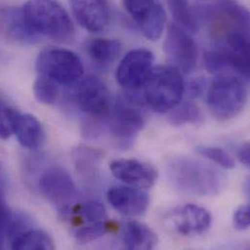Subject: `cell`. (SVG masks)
Masks as SVG:
<instances>
[{
  "mask_svg": "<svg viewBox=\"0 0 250 250\" xmlns=\"http://www.w3.org/2000/svg\"><path fill=\"white\" fill-rule=\"evenodd\" d=\"M167 174L174 187L190 195L214 196L223 186L222 174L216 168L190 157L172 159Z\"/></svg>",
  "mask_w": 250,
  "mask_h": 250,
  "instance_id": "obj_1",
  "label": "cell"
},
{
  "mask_svg": "<svg viewBox=\"0 0 250 250\" xmlns=\"http://www.w3.org/2000/svg\"><path fill=\"white\" fill-rule=\"evenodd\" d=\"M21 11L27 26L38 38L46 36L58 42H68L74 37V24L57 0H27Z\"/></svg>",
  "mask_w": 250,
  "mask_h": 250,
  "instance_id": "obj_2",
  "label": "cell"
},
{
  "mask_svg": "<svg viewBox=\"0 0 250 250\" xmlns=\"http://www.w3.org/2000/svg\"><path fill=\"white\" fill-rule=\"evenodd\" d=\"M143 100L156 112H168L178 105L185 91L181 72L172 66L153 67L143 85Z\"/></svg>",
  "mask_w": 250,
  "mask_h": 250,
  "instance_id": "obj_3",
  "label": "cell"
},
{
  "mask_svg": "<svg viewBox=\"0 0 250 250\" xmlns=\"http://www.w3.org/2000/svg\"><path fill=\"white\" fill-rule=\"evenodd\" d=\"M246 81L240 75L220 74L208 90V105L212 114L225 121L239 115L248 101Z\"/></svg>",
  "mask_w": 250,
  "mask_h": 250,
  "instance_id": "obj_4",
  "label": "cell"
},
{
  "mask_svg": "<svg viewBox=\"0 0 250 250\" xmlns=\"http://www.w3.org/2000/svg\"><path fill=\"white\" fill-rule=\"evenodd\" d=\"M145 102L134 92L120 95L113 105L112 131L123 146H130L138 132L146 124Z\"/></svg>",
  "mask_w": 250,
  "mask_h": 250,
  "instance_id": "obj_5",
  "label": "cell"
},
{
  "mask_svg": "<svg viewBox=\"0 0 250 250\" xmlns=\"http://www.w3.org/2000/svg\"><path fill=\"white\" fill-rule=\"evenodd\" d=\"M35 67L39 75L45 76L59 85H71L83 75L81 59L72 51L61 48H48L41 51Z\"/></svg>",
  "mask_w": 250,
  "mask_h": 250,
  "instance_id": "obj_6",
  "label": "cell"
},
{
  "mask_svg": "<svg viewBox=\"0 0 250 250\" xmlns=\"http://www.w3.org/2000/svg\"><path fill=\"white\" fill-rule=\"evenodd\" d=\"M206 16L210 31L224 39L236 32L250 30V12L236 0H219L208 6Z\"/></svg>",
  "mask_w": 250,
  "mask_h": 250,
  "instance_id": "obj_7",
  "label": "cell"
},
{
  "mask_svg": "<svg viewBox=\"0 0 250 250\" xmlns=\"http://www.w3.org/2000/svg\"><path fill=\"white\" fill-rule=\"evenodd\" d=\"M73 99L78 108L91 118L104 120L110 114L109 89L97 76H87L80 80L73 91Z\"/></svg>",
  "mask_w": 250,
  "mask_h": 250,
  "instance_id": "obj_8",
  "label": "cell"
},
{
  "mask_svg": "<svg viewBox=\"0 0 250 250\" xmlns=\"http://www.w3.org/2000/svg\"><path fill=\"white\" fill-rule=\"evenodd\" d=\"M164 51L170 66L179 72H192L198 62V47L191 33L175 23H169L164 42Z\"/></svg>",
  "mask_w": 250,
  "mask_h": 250,
  "instance_id": "obj_9",
  "label": "cell"
},
{
  "mask_svg": "<svg viewBox=\"0 0 250 250\" xmlns=\"http://www.w3.org/2000/svg\"><path fill=\"white\" fill-rule=\"evenodd\" d=\"M123 4L144 37L157 40L162 36L167 16L159 0H123Z\"/></svg>",
  "mask_w": 250,
  "mask_h": 250,
  "instance_id": "obj_10",
  "label": "cell"
},
{
  "mask_svg": "<svg viewBox=\"0 0 250 250\" xmlns=\"http://www.w3.org/2000/svg\"><path fill=\"white\" fill-rule=\"evenodd\" d=\"M154 56L147 49L139 48L126 53L116 71L118 83L126 91L135 92L143 87L153 69Z\"/></svg>",
  "mask_w": 250,
  "mask_h": 250,
  "instance_id": "obj_11",
  "label": "cell"
},
{
  "mask_svg": "<svg viewBox=\"0 0 250 250\" xmlns=\"http://www.w3.org/2000/svg\"><path fill=\"white\" fill-rule=\"evenodd\" d=\"M39 189L51 203L61 207L67 206L77 195L76 186L70 174L62 167H50L39 178Z\"/></svg>",
  "mask_w": 250,
  "mask_h": 250,
  "instance_id": "obj_12",
  "label": "cell"
},
{
  "mask_svg": "<svg viewBox=\"0 0 250 250\" xmlns=\"http://www.w3.org/2000/svg\"><path fill=\"white\" fill-rule=\"evenodd\" d=\"M69 5L77 22L91 32H102L110 22L106 0H69Z\"/></svg>",
  "mask_w": 250,
  "mask_h": 250,
  "instance_id": "obj_13",
  "label": "cell"
},
{
  "mask_svg": "<svg viewBox=\"0 0 250 250\" xmlns=\"http://www.w3.org/2000/svg\"><path fill=\"white\" fill-rule=\"evenodd\" d=\"M112 174L126 185L140 189L151 188L157 181L158 173L150 164L135 159H120L110 164Z\"/></svg>",
  "mask_w": 250,
  "mask_h": 250,
  "instance_id": "obj_14",
  "label": "cell"
},
{
  "mask_svg": "<svg viewBox=\"0 0 250 250\" xmlns=\"http://www.w3.org/2000/svg\"><path fill=\"white\" fill-rule=\"evenodd\" d=\"M107 200L111 207L127 217L143 215L148 208L150 199L148 194L133 186H114L107 192Z\"/></svg>",
  "mask_w": 250,
  "mask_h": 250,
  "instance_id": "obj_15",
  "label": "cell"
},
{
  "mask_svg": "<svg viewBox=\"0 0 250 250\" xmlns=\"http://www.w3.org/2000/svg\"><path fill=\"white\" fill-rule=\"evenodd\" d=\"M171 222L181 235H200L209 229L211 215L204 208L196 205H185L172 212Z\"/></svg>",
  "mask_w": 250,
  "mask_h": 250,
  "instance_id": "obj_16",
  "label": "cell"
},
{
  "mask_svg": "<svg viewBox=\"0 0 250 250\" xmlns=\"http://www.w3.org/2000/svg\"><path fill=\"white\" fill-rule=\"evenodd\" d=\"M222 47L228 54L232 67L245 80L250 73V37L247 32H236L222 39Z\"/></svg>",
  "mask_w": 250,
  "mask_h": 250,
  "instance_id": "obj_17",
  "label": "cell"
},
{
  "mask_svg": "<svg viewBox=\"0 0 250 250\" xmlns=\"http://www.w3.org/2000/svg\"><path fill=\"white\" fill-rule=\"evenodd\" d=\"M14 134L22 147L28 149L38 148L44 140V130L40 122L30 114H22L18 111Z\"/></svg>",
  "mask_w": 250,
  "mask_h": 250,
  "instance_id": "obj_18",
  "label": "cell"
},
{
  "mask_svg": "<svg viewBox=\"0 0 250 250\" xmlns=\"http://www.w3.org/2000/svg\"><path fill=\"white\" fill-rule=\"evenodd\" d=\"M122 242L126 250H152L158 243V237L145 224L129 221L123 227Z\"/></svg>",
  "mask_w": 250,
  "mask_h": 250,
  "instance_id": "obj_19",
  "label": "cell"
},
{
  "mask_svg": "<svg viewBox=\"0 0 250 250\" xmlns=\"http://www.w3.org/2000/svg\"><path fill=\"white\" fill-rule=\"evenodd\" d=\"M62 213L76 226L105 221L107 211L100 202H87L77 206H67L62 208Z\"/></svg>",
  "mask_w": 250,
  "mask_h": 250,
  "instance_id": "obj_20",
  "label": "cell"
},
{
  "mask_svg": "<svg viewBox=\"0 0 250 250\" xmlns=\"http://www.w3.org/2000/svg\"><path fill=\"white\" fill-rule=\"evenodd\" d=\"M87 51L93 61L100 64H107L119 57L122 44L116 39L95 38L88 42Z\"/></svg>",
  "mask_w": 250,
  "mask_h": 250,
  "instance_id": "obj_21",
  "label": "cell"
},
{
  "mask_svg": "<svg viewBox=\"0 0 250 250\" xmlns=\"http://www.w3.org/2000/svg\"><path fill=\"white\" fill-rule=\"evenodd\" d=\"M3 24L7 32L16 40L32 43L38 40V37L32 33L27 26L21 8L10 9L3 13Z\"/></svg>",
  "mask_w": 250,
  "mask_h": 250,
  "instance_id": "obj_22",
  "label": "cell"
},
{
  "mask_svg": "<svg viewBox=\"0 0 250 250\" xmlns=\"http://www.w3.org/2000/svg\"><path fill=\"white\" fill-rule=\"evenodd\" d=\"M175 24L189 33H196L200 29V20L189 0H166Z\"/></svg>",
  "mask_w": 250,
  "mask_h": 250,
  "instance_id": "obj_23",
  "label": "cell"
},
{
  "mask_svg": "<svg viewBox=\"0 0 250 250\" xmlns=\"http://www.w3.org/2000/svg\"><path fill=\"white\" fill-rule=\"evenodd\" d=\"M12 249L17 250H51L55 249L52 238L40 230H25L13 238Z\"/></svg>",
  "mask_w": 250,
  "mask_h": 250,
  "instance_id": "obj_24",
  "label": "cell"
},
{
  "mask_svg": "<svg viewBox=\"0 0 250 250\" xmlns=\"http://www.w3.org/2000/svg\"><path fill=\"white\" fill-rule=\"evenodd\" d=\"M170 111L168 119L171 125L198 124L202 120V114L199 107L192 103H185L180 105H176Z\"/></svg>",
  "mask_w": 250,
  "mask_h": 250,
  "instance_id": "obj_25",
  "label": "cell"
},
{
  "mask_svg": "<svg viewBox=\"0 0 250 250\" xmlns=\"http://www.w3.org/2000/svg\"><path fill=\"white\" fill-rule=\"evenodd\" d=\"M35 99L43 104H54L59 97V84L55 81L39 75L33 85Z\"/></svg>",
  "mask_w": 250,
  "mask_h": 250,
  "instance_id": "obj_26",
  "label": "cell"
},
{
  "mask_svg": "<svg viewBox=\"0 0 250 250\" xmlns=\"http://www.w3.org/2000/svg\"><path fill=\"white\" fill-rule=\"evenodd\" d=\"M204 62L206 68L213 74L223 73L226 69H233L231 60L222 47L206 52Z\"/></svg>",
  "mask_w": 250,
  "mask_h": 250,
  "instance_id": "obj_27",
  "label": "cell"
},
{
  "mask_svg": "<svg viewBox=\"0 0 250 250\" xmlns=\"http://www.w3.org/2000/svg\"><path fill=\"white\" fill-rule=\"evenodd\" d=\"M111 227V224L106 222V220L93 224H87L78 228L74 232V237L79 243H90L109 233Z\"/></svg>",
  "mask_w": 250,
  "mask_h": 250,
  "instance_id": "obj_28",
  "label": "cell"
},
{
  "mask_svg": "<svg viewBox=\"0 0 250 250\" xmlns=\"http://www.w3.org/2000/svg\"><path fill=\"white\" fill-rule=\"evenodd\" d=\"M197 152L201 156L214 162L215 164H217L218 166L225 169H232L235 167L234 160L222 148L211 146H198Z\"/></svg>",
  "mask_w": 250,
  "mask_h": 250,
  "instance_id": "obj_29",
  "label": "cell"
},
{
  "mask_svg": "<svg viewBox=\"0 0 250 250\" xmlns=\"http://www.w3.org/2000/svg\"><path fill=\"white\" fill-rule=\"evenodd\" d=\"M18 110L0 101V138L7 139L14 134V125Z\"/></svg>",
  "mask_w": 250,
  "mask_h": 250,
  "instance_id": "obj_30",
  "label": "cell"
},
{
  "mask_svg": "<svg viewBox=\"0 0 250 250\" xmlns=\"http://www.w3.org/2000/svg\"><path fill=\"white\" fill-rule=\"evenodd\" d=\"M234 227L238 231H246L250 228V208L249 205L240 207L234 214Z\"/></svg>",
  "mask_w": 250,
  "mask_h": 250,
  "instance_id": "obj_31",
  "label": "cell"
},
{
  "mask_svg": "<svg viewBox=\"0 0 250 250\" xmlns=\"http://www.w3.org/2000/svg\"><path fill=\"white\" fill-rule=\"evenodd\" d=\"M13 215L11 211L7 208V207L0 200V230L4 232V234H8L13 222Z\"/></svg>",
  "mask_w": 250,
  "mask_h": 250,
  "instance_id": "obj_32",
  "label": "cell"
},
{
  "mask_svg": "<svg viewBox=\"0 0 250 250\" xmlns=\"http://www.w3.org/2000/svg\"><path fill=\"white\" fill-rule=\"evenodd\" d=\"M238 158L240 162L246 166L247 167H250V142H246L243 144L239 150H238Z\"/></svg>",
  "mask_w": 250,
  "mask_h": 250,
  "instance_id": "obj_33",
  "label": "cell"
},
{
  "mask_svg": "<svg viewBox=\"0 0 250 250\" xmlns=\"http://www.w3.org/2000/svg\"><path fill=\"white\" fill-rule=\"evenodd\" d=\"M204 86H205V82L204 80H194L193 82L190 83L189 85V89H190V94L193 97H197L200 96L201 93L204 91Z\"/></svg>",
  "mask_w": 250,
  "mask_h": 250,
  "instance_id": "obj_34",
  "label": "cell"
},
{
  "mask_svg": "<svg viewBox=\"0 0 250 250\" xmlns=\"http://www.w3.org/2000/svg\"><path fill=\"white\" fill-rule=\"evenodd\" d=\"M4 236H5L4 232H2V231L0 230V249H2V248H3V240H4Z\"/></svg>",
  "mask_w": 250,
  "mask_h": 250,
  "instance_id": "obj_35",
  "label": "cell"
},
{
  "mask_svg": "<svg viewBox=\"0 0 250 250\" xmlns=\"http://www.w3.org/2000/svg\"><path fill=\"white\" fill-rule=\"evenodd\" d=\"M1 182H2V170L0 167V185H1Z\"/></svg>",
  "mask_w": 250,
  "mask_h": 250,
  "instance_id": "obj_36",
  "label": "cell"
}]
</instances>
